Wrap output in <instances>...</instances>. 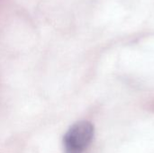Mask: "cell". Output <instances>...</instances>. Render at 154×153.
<instances>
[{
  "mask_svg": "<svg viewBox=\"0 0 154 153\" xmlns=\"http://www.w3.org/2000/svg\"><path fill=\"white\" fill-rule=\"evenodd\" d=\"M94 126L88 121L74 124L63 138L66 153H83L94 138Z\"/></svg>",
  "mask_w": 154,
  "mask_h": 153,
  "instance_id": "6da1fadb",
  "label": "cell"
}]
</instances>
